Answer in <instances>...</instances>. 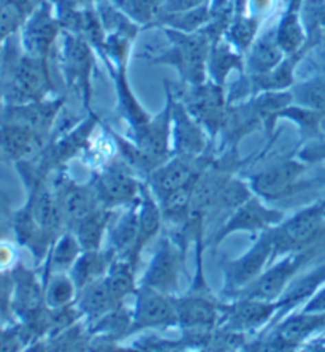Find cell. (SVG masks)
<instances>
[{
	"instance_id": "cell-1",
	"label": "cell",
	"mask_w": 325,
	"mask_h": 352,
	"mask_svg": "<svg viewBox=\"0 0 325 352\" xmlns=\"http://www.w3.org/2000/svg\"><path fill=\"white\" fill-rule=\"evenodd\" d=\"M164 34L168 45L165 48H146L140 58L151 64L175 67L179 74L181 86L199 85L208 80V59L211 46L216 40L213 34L206 28L192 34L164 28Z\"/></svg>"
},
{
	"instance_id": "cell-2",
	"label": "cell",
	"mask_w": 325,
	"mask_h": 352,
	"mask_svg": "<svg viewBox=\"0 0 325 352\" xmlns=\"http://www.w3.org/2000/svg\"><path fill=\"white\" fill-rule=\"evenodd\" d=\"M325 224V200L297 211L271 229L275 252L273 257L308 250L321 238Z\"/></svg>"
},
{
	"instance_id": "cell-3",
	"label": "cell",
	"mask_w": 325,
	"mask_h": 352,
	"mask_svg": "<svg viewBox=\"0 0 325 352\" xmlns=\"http://www.w3.org/2000/svg\"><path fill=\"white\" fill-rule=\"evenodd\" d=\"M306 165L298 157L281 159L251 175L247 184L252 194L260 197L262 200H282L311 186V181H300L308 170Z\"/></svg>"
},
{
	"instance_id": "cell-4",
	"label": "cell",
	"mask_w": 325,
	"mask_h": 352,
	"mask_svg": "<svg viewBox=\"0 0 325 352\" xmlns=\"http://www.w3.org/2000/svg\"><path fill=\"white\" fill-rule=\"evenodd\" d=\"M175 94L183 102L186 110L202 124L211 138L219 135L229 107L224 86L206 80L199 85L181 86V89Z\"/></svg>"
},
{
	"instance_id": "cell-5",
	"label": "cell",
	"mask_w": 325,
	"mask_h": 352,
	"mask_svg": "<svg viewBox=\"0 0 325 352\" xmlns=\"http://www.w3.org/2000/svg\"><path fill=\"white\" fill-rule=\"evenodd\" d=\"M275 245H273L271 229L262 232L254 245L238 258H224L221 268L224 273V289L227 297H235L243 289L254 283L265 272L267 263L273 258Z\"/></svg>"
},
{
	"instance_id": "cell-6",
	"label": "cell",
	"mask_w": 325,
	"mask_h": 352,
	"mask_svg": "<svg viewBox=\"0 0 325 352\" xmlns=\"http://www.w3.org/2000/svg\"><path fill=\"white\" fill-rule=\"evenodd\" d=\"M142 184L138 173L121 157L103 165L92 178L100 205L111 210L137 204L140 200Z\"/></svg>"
},
{
	"instance_id": "cell-7",
	"label": "cell",
	"mask_w": 325,
	"mask_h": 352,
	"mask_svg": "<svg viewBox=\"0 0 325 352\" xmlns=\"http://www.w3.org/2000/svg\"><path fill=\"white\" fill-rule=\"evenodd\" d=\"M92 46L81 35L62 32L60 67L69 87L75 89L89 108L92 97V74H94V53Z\"/></svg>"
},
{
	"instance_id": "cell-8",
	"label": "cell",
	"mask_w": 325,
	"mask_h": 352,
	"mask_svg": "<svg viewBox=\"0 0 325 352\" xmlns=\"http://www.w3.org/2000/svg\"><path fill=\"white\" fill-rule=\"evenodd\" d=\"M286 219L284 211L270 208L262 201L260 197L252 195L243 205H240L234 213L230 214L223 227L206 240L205 246L218 248L221 241L225 240L235 232H247V234H257V232H267L281 224Z\"/></svg>"
},
{
	"instance_id": "cell-9",
	"label": "cell",
	"mask_w": 325,
	"mask_h": 352,
	"mask_svg": "<svg viewBox=\"0 0 325 352\" xmlns=\"http://www.w3.org/2000/svg\"><path fill=\"white\" fill-rule=\"evenodd\" d=\"M313 256L314 246L308 248V250L286 254L280 262L273 263L268 270L262 273L254 283H251L249 286L243 289L238 294V297L265 300V302L280 300L282 294L287 291L293 276L302 270V267L306 265V262Z\"/></svg>"
},
{
	"instance_id": "cell-10",
	"label": "cell",
	"mask_w": 325,
	"mask_h": 352,
	"mask_svg": "<svg viewBox=\"0 0 325 352\" xmlns=\"http://www.w3.org/2000/svg\"><path fill=\"white\" fill-rule=\"evenodd\" d=\"M184 258L186 251L178 245V241L170 234L164 235L140 284H146L167 295H178Z\"/></svg>"
},
{
	"instance_id": "cell-11",
	"label": "cell",
	"mask_w": 325,
	"mask_h": 352,
	"mask_svg": "<svg viewBox=\"0 0 325 352\" xmlns=\"http://www.w3.org/2000/svg\"><path fill=\"white\" fill-rule=\"evenodd\" d=\"M178 327V314L173 295L138 284L135 291V307L132 309V325L128 335L148 329Z\"/></svg>"
},
{
	"instance_id": "cell-12",
	"label": "cell",
	"mask_w": 325,
	"mask_h": 352,
	"mask_svg": "<svg viewBox=\"0 0 325 352\" xmlns=\"http://www.w3.org/2000/svg\"><path fill=\"white\" fill-rule=\"evenodd\" d=\"M214 159L216 157L211 154L200 157L172 156L148 176L146 183L156 199L161 200L173 190L197 181L199 176L214 162Z\"/></svg>"
},
{
	"instance_id": "cell-13",
	"label": "cell",
	"mask_w": 325,
	"mask_h": 352,
	"mask_svg": "<svg viewBox=\"0 0 325 352\" xmlns=\"http://www.w3.org/2000/svg\"><path fill=\"white\" fill-rule=\"evenodd\" d=\"M53 87L49 76L48 59L25 54L14 65L12 82H10V97L18 105L41 102Z\"/></svg>"
},
{
	"instance_id": "cell-14",
	"label": "cell",
	"mask_w": 325,
	"mask_h": 352,
	"mask_svg": "<svg viewBox=\"0 0 325 352\" xmlns=\"http://www.w3.org/2000/svg\"><path fill=\"white\" fill-rule=\"evenodd\" d=\"M172 98V151L173 156L200 157L210 154V135L202 124L186 110L183 102L179 100L170 87Z\"/></svg>"
},
{
	"instance_id": "cell-15",
	"label": "cell",
	"mask_w": 325,
	"mask_h": 352,
	"mask_svg": "<svg viewBox=\"0 0 325 352\" xmlns=\"http://www.w3.org/2000/svg\"><path fill=\"white\" fill-rule=\"evenodd\" d=\"M178 314V327L183 330L210 332L216 330L223 318V305L211 297L210 291H190L184 295H173Z\"/></svg>"
},
{
	"instance_id": "cell-16",
	"label": "cell",
	"mask_w": 325,
	"mask_h": 352,
	"mask_svg": "<svg viewBox=\"0 0 325 352\" xmlns=\"http://www.w3.org/2000/svg\"><path fill=\"white\" fill-rule=\"evenodd\" d=\"M280 309V300L265 302V300L238 297L234 303L223 307V318L218 329L227 332L249 333L271 320Z\"/></svg>"
},
{
	"instance_id": "cell-17",
	"label": "cell",
	"mask_w": 325,
	"mask_h": 352,
	"mask_svg": "<svg viewBox=\"0 0 325 352\" xmlns=\"http://www.w3.org/2000/svg\"><path fill=\"white\" fill-rule=\"evenodd\" d=\"M165 107L156 116L149 119L146 126L133 133V142L159 162H167L173 156L172 151V98H170V82L165 81Z\"/></svg>"
},
{
	"instance_id": "cell-18",
	"label": "cell",
	"mask_w": 325,
	"mask_h": 352,
	"mask_svg": "<svg viewBox=\"0 0 325 352\" xmlns=\"http://www.w3.org/2000/svg\"><path fill=\"white\" fill-rule=\"evenodd\" d=\"M62 32L58 16L51 12L49 2L43 0L40 7L30 14L23 34V43L30 56L48 59L56 40Z\"/></svg>"
},
{
	"instance_id": "cell-19",
	"label": "cell",
	"mask_w": 325,
	"mask_h": 352,
	"mask_svg": "<svg viewBox=\"0 0 325 352\" xmlns=\"http://www.w3.org/2000/svg\"><path fill=\"white\" fill-rule=\"evenodd\" d=\"M97 124H99V116L94 115V113H89V116L82 119L78 126L70 129L65 135L56 140V142L46 149L45 156L41 159L38 173L43 176L45 173H48L49 170L59 168L60 165L67 164L71 157L76 156V154L89 143V137Z\"/></svg>"
},
{
	"instance_id": "cell-20",
	"label": "cell",
	"mask_w": 325,
	"mask_h": 352,
	"mask_svg": "<svg viewBox=\"0 0 325 352\" xmlns=\"http://www.w3.org/2000/svg\"><path fill=\"white\" fill-rule=\"evenodd\" d=\"M259 129H264V121L252 98H247L243 102L229 103L218 137L223 138L224 151H229V149H238L241 140Z\"/></svg>"
},
{
	"instance_id": "cell-21",
	"label": "cell",
	"mask_w": 325,
	"mask_h": 352,
	"mask_svg": "<svg viewBox=\"0 0 325 352\" xmlns=\"http://www.w3.org/2000/svg\"><path fill=\"white\" fill-rule=\"evenodd\" d=\"M162 226L164 216L159 200L153 194L146 181H143L140 200H138V235L135 246H133L131 256H128V261L132 262V265L137 270L138 265H140L142 252L149 245V241H153L159 232L162 230Z\"/></svg>"
},
{
	"instance_id": "cell-22",
	"label": "cell",
	"mask_w": 325,
	"mask_h": 352,
	"mask_svg": "<svg viewBox=\"0 0 325 352\" xmlns=\"http://www.w3.org/2000/svg\"><path fill=\"white\" fill-rule=\"evenodd\" d=\"M56 194H58L62 213H64L65 217L67 230L74 224H76V222L81 221L82 217H86L92 211H96L102 206L99 195H97L92 183L78 184L75 181L67 179L65 183H60Z\"/></svg>"
},
{
	"instance_id": "cell-23",
	"label": "cell",
	"mask_w": 325,
	"mask_h": 352,
	"mask_svg": "<svg viewBox=\"0 0 325 352\" xmlns=\"http://www.w3.org/2000/svg\"><path fill=\"white\" fill-rule=\"evenodd\" d=\"M254 195L249 188V184L246 181L235 178L234 175L230 176L229 179L225 181V184L223 186V189L219 190L218 197H216L214 204L211 205V208L206 214V221H205V238L208 230L213 227L214 224L218 226V232L221 227H223L224 222L229 219L230 214L238 208L240 205H243L247 199ZM214 232V234H216ZM213 234V235H214ZM206 243V241H205Z\"/></svg>"
},
{
	"instance_id": "cell-24",
	"label": "cell",
	"mask_w": 325,
	"mask_h": 352,
	"mask_svg": "<svg viewBox=\"0 0 325 352\" xmlns=\"http://www.w3.org/2000/svg\"><path fill=\"white\" fill-rule=\"evenodd\" d=\"M13 289V308L21 318H27L45 307V283L41 284L37 274L18 265L12 272Z\"/></svg>"
},
{
	"instance_id": "cell-25",
	"label": "cell",
	"mask_w": 325,
	"mask_h": 352,
	"mask_svg": "<svg viewBox=\"0 0 325 352\" xmlns=\"http://www.w3.org/2000/svg\"><path fill=\"white\" fill-rule=\"evenodd\" d=\"M311 46H305V48L298 51L295 54H286L280 64L275 69L267 72L262 75H247V81H249L251 97L260 92L268 91H289L295 85V69Z\"/></svg>"
},
{
	"instance_id": "cell-26",
	"label": "cell",
	"mask_w": 325,
	"mask_h": 352,
	"mask_svg": "<svg viewBox=\"0 0 325 352\" xmlns=\"http://www.w3.org/2000/svg\"><path fill=\"white\" fill-rule=\"evenodd\" d=\"M115 70L111 72L113 80H115L116 86V94H117V110H120L121 116L126 119L131 126L132 132L135 133L140 131L142 127L146 126L149 119L153 116L144 110L142 103L138 102V98L133 94L131 85H128L127 78V62L126 64L113 65Z\"/></svg>"
},
{
	"instance_id": "cell-27",
	"label": "cell",
	"mask_w": 325,
	"mask_h": 352,
	"mask_svg": "<svg viewBox=\"0 0 325 352\" xmlns=\"http://www.w3.org/2000/svg\"><path fill=\"white\" fill-rule=\"evenodd\" d=\"M45 137L32 127L19 122H8L0 127V148L14 160L34 156L43 146Z\"/></svg>"
},
{
	"instance_id": "cell-28",
	"label": "cell",
	"mask_w": 325,
	"mask_h": 352,
	"mask_svg": "<svg viewBox=\"0 0 325 352\" xmlns=\"http://www.w3.org/2000/svg\"><path fill=\"white\" fill-rule=\"evenodd\" d=\"M325 325V313H298L293 316H289L286 320L278 325L275 340L271 344L275 349L280 346H286V349H291L293 346L302 344L309 335L316 332Z\"/></svg>"
},
{
	"instance_id": "cell-29",
	"label": "cell",
	"mask_w": 325,
	"mask_h": 352,
	"mask_svg": "<svg viewBox=\"0 0 325 352\" xmlns=\"http://www.w3.org/2000/svg\"><path fill=\"white\" fill-rule=\"evenodd\" d=\"M115 258L116 252L111 248H108L105 251H82L69 272L78 292L86 286H89V284L105 278Z\"/></svg>"
},
{
	"instance_id": "cell-30",
	"label": "cell",
	"mask_w": 325,
	"mask_h": 352,
	"mask_svg": "<svg viewBox=\"0 0 325 352\" xmlns=\"http://www.w3.org/2000/svg\"><path fill=\"white\" fill-rule=\"evenodd\" d=\"M286 53L276 40V28L259 35L246 53L247 75H262L275 69Z\"/></svg>"
},
{
	"instance_id": "cell-31",
	"label": "cell",
	"mask_w": 325,
	"mask_h": 352,
	"mask_svg": "<svg viewBox=\"0 0 325 352\" xmlns=\"http://www.w3.org/2000/svg\"><path fill=\"white\" fill-rule=\"evenodd\" d=\"M75 305L80 309L82 318L94 322V320L100 319L102 316L110 313L111 309H115L122 303L115 298L110 286H108L107 278H102L99 281L81 289L78 297L75 300Z\"/></svg>"
},
{
	"instance_id": "cell-32",
	"label": "cell",
	"mask_w": 325,
	"mask_h": 352,
	"mask_svg": "<svg viewBox=\"0 0 325 352\" xmlns=\"http://www.w3.org/2000/svg\"><path fill=\"white\" fill-rule=\"evenodd\" d=\"M302 5L303 0H291L280 19V24L276 25V40L286 54H295L305 46H311L306 43V32L302 21Z\"/></svg>"
},
{
	"instance_id": "cell-33",
	"label": "cell",
	"mask_w": 325,
	"mask_h": 352,
	"mask_svg": "<svg viewBox=\"0 0 325 352\" xmlns=\"http://www.w3.org/2000/svg\"><path fill=\"white\" fill-rule=\"evenodd\" d=\"M234 70L241 72V74L246 70L243 53L236 50L229 40L225 41V37L214 40L208 59V76L211 81L224 86L227 76Z\"/></svg>"
},
{
	"instance_id": "cell-34",
	"label": "cell",
	"mask_w": 325,
	"mask_h": 352,
	"mask_svg": "<svg viewBox=\"0 0 325 352\" xmlns=\"http://www.w3.org/2000/svg\"><path fill=\"white\" fill-rule=\"evenodd\" d=\"M113 213L111 208H105L100 206L96 211H92L91 214L82 217L81 221L76 222L70 227L76 236V240L80 241L82 251H96L100 250L103 236H105L107 230L111 227L113 222Z\"/></svg>"
},
{
	"instance_id": "cell-35",
	"label": "cell",
	"mask_w": 325,
	"mask_h": 352,
	"mask_svg": "<svg viewBox=\"0 0 325 352\" xmlns=\"http://www.w3.org/2000/svg\"><path fill=\"white\" fill-rule=\"evenodd\" d=\"M138 235V201L117 217L110 232V248L116 252V257L128 258L135 246Z\"/></svg>"
},
{
	"instance_id": "cell-36",
	"label": "cell",
	"mask_w": 325,
	"mask_h": 352,
	"mask_svg": "<svg viewBox=\"0 0 325 352\" xmlns=\"http://www.w3.org/2000/svg\"><path fill=\"white\" fill-rule=\"evenodd\" d=\"M81 252L82 248L80 241L76 240L74 232L65 230L64 234H60L48 252V272H46V278L53 273H69Z\"/></svg>"
},
{
	"instance_id": "cell-37",
	"label": "cell",
	"mask_w": 325,
	"mask_h": 352,
	"mask_svg": "<svg viewBox=\"0 0 325 352\" xmlns=\"http://www.w3.org/2000/svg\"><path fill=\"white\" fill-rule=\"evenodd\" d=\"M210 21H211V3L206 2L203 5H200V7L186 10V12L162 13L161 16H159L156 25L179 30V32L192 34L206 28V25L210 24ZM156 25H154V28H156Z\"/></svg>"
},
{
	"instance_id": "cell-38",
	"label": "cell",
	"mask_w": 325,
	"mask_h": 352,
	"mask_svg": "<svg viewBox=\"0 0 325 352\" xmlns=\"http://www.w3.org/2000/svg\"><path fill=\"white\" fill-rule=\"evenodd\" d=\"M108 131H110L111 138L115 140L120 157L128 165V167L135 170L138 175L148 178L154 170L162 165V162H159L156 157H153L151 154H148L143 148L138 146L135 142H131V140L124 138L122 135H120V133L113 131V129H108Z\"/></svg>"
},
{
	"instance_id": "cell-39",
	"label": "cell",
	"mask_w": 325,
	"mask_h": 352,
	"mask_svg": "<svg viewBox=\"0 0 325 352\" xmlns=\"http://www.w3.org/2000/svg\"><path fill=\"white\" fill-rule=\"evenodd\" d=\"M262 21H264V16H259V14L245 12L235 13L225 32V38L241 53H247V50L251 48V45L257 38Z\"/></svg>"
},
{
	"instance_id": "cell-40",
	"label": "cell",
	"mask_w": 325,
	"mask_h": 352,
	"mask_svg": "<svg viewBox=\"0 0 325 352\" xmlns=\"http://www.w3.org/2000/svg\"><path fill=\"white\" fill-rule=\"evenodd\" d=\"M289 119L300 129L302 137L305 142L319 138L325 131V116L321 113L309 110L306 107L298 105V103H291L281 111L280 119Z\"/></svg>"
},
{
	"instance_id": "cell-41",
	"label": "cell",
	"mask_w": 325,
	"mask_h": 352,
	"mask_svg": "<svg viewBox=\"0 0 325 352\" xmlns=\"http://www.w3.org/2000/svg\"><path fill=\"white\" fill-rule=\"evenodd\" d=\"M78 297L74 279L69 273H53L46 278L45 305L51 309H58L74 305Z\"/></svg>"
},
{
	"instance_id": "cell-42",
	"label": "cell",
	"mask_w": 325,
	"mask_h": 352,
	"mask_svg": "<svg viewBox=\"0 0 325 352\" xmlns=\"http://www.w3.org/2000/svg\"><path fill=\"white\" fill-rule=\"evenodd\" d=\"M135 273L137 268L132 265V262L126 257H116L111 263L110 270L107 273V281L110 286L113 295L120 303H124V298L127 295L135 294Z\"/></svg>"
},
{
	"instance_id": "cell-43",
	"label": "cell",
	"mask_w": 325,
	"mask_h": 352,
	"mask_svg": "<svg viewBox=\"0 0 325 352\" xmlns=\"http://www.w3.org/2000/svg\"><path fill=\"white\" fill-rule=\"evenodd\" d=\"M293 103L325 116V76H313L291 87Z\"/></svg>"
},
{
	"instance_id": "cell-44",
	"label": "cell",
	"mask_w": 325,
	"mask_h": 352,
	"mask_svg": "<svg viewBox=\"0 0 325 352\" xmlns=\"http://www.w3.org/2000/svg\"><path fill=\"white\" fill-rule=\"evenodd\" d=\"M116 5L140 28H154L164 12L165 0H121Z\"/></svg>"
},
{
	"instance_id": "cell-45",
	"label": "cell",
	"mask_w": 325,
	"mask_h": 352,
	"mask_svg": "<svg viewBox=\"0 0 325 352\" xmlns=\"http://www.w3.org/2000/svg\"><path fill=\"white\" fill-rule=\"evenodd\" d=\"M325 283V265L316 268V270L306 274L300 281H297L293 286L282 294L280 298L281 308H292L295 305L302 303L303 300L311 297V295L321 287V284Z\"/></svg>"
},
{
	"instance_id": "cell-46",
	"label": "cell",
	"mask_w": 325,
	"mask_h": 352,
	"mask_svg": "<svg viewBox=\"0 0 325 352\" xmlns=\"http://www.w3.org/2000/svg\"><path fill=\"white\" fill-rule=\"evenodd\" d=\"M302 21L306 32V43L314 48L322 41L325 30V0H303Z\"/></svg>"
},
{
	"instance_id": "cell-47",
	"label": "cell",
	"mask_w": 325,
	"mask_h": 352,
	"mask_svg": "<svg viewBox=\"0 0 325 352\" xmlns=\"http://www.w3.org/2000/svg\"><path fill=\"white\" fill-rule=\"evenodd\" d=\"M27 18V14L16 5L3 0V3L0 5V41L18 30Z\"/></svg>"
},
{
	"instance_id": "cell-48",
	"label": "cell",
	"mask_w": 325,
	"mask_h": 352,
	"mask_svg": "<svg viewBox=\"0 0 325 352\" xmlns=\"http://www.w3.org/2000/svg\"><path fill=\"white\" fill-rule=\"evenodd\" d=\"M297 157L305 164H317L325 160V131L319 138L306 142L305 146H302Z\"/></svg>"
},
{
	"instance_id": "cell-49",
	"label": "cell",
	"mask_w": 325,
	"mask_h": 352,
	"mask_svg": "<svg viewBox=\"0 0 325 352\" xmlns=\"http://www.w3.org/2000/svg\"><path fill=\"white\" fill-rule=\"evenodd\" d=\"M13 276L0 270V320L5 319L13 308Z\"/></svg>"
},
{
	"instance_id": "cell-50",
	"label": "cell",
	"mask_w": 325,
	"mask_h": 352,
	"mask_svg": "<svg viewBox=\"0 0 325 352\" xmlns=\"http://www.w3.org/2000/svg\"><path fill=\"white\" fill-rule=\"evenodd\" d=\"M23 343L21 330H0V351H18Z\"/></svg>"
},
{
	"instance_id": "cell-51",
	"label": "cell",
	"mask_w": 325,
	"mask_h": 352,
	"mask_svg": "<svg viewBox=\"0 0 325 352\" xmlns=\"http://www.w3.org/2000/svg\"><path fill=\"white\" fill-rule=\"evenodd\" d=\"M210 0H165L164 12L162 13H177V12H186V10L200 7Z\"/></svg>"
},
{
	"instance_id": "cell-52",
	"label": "cell",
	"mask_w": 325,
	"mask_h": 352,
	"mask_svg": "<svg viewBox=\"0 0 325 352\" xmlns=\"http://www.w3.org/2000/svg\"><path fill=\"white\" fill-rule=\"evenodd\" d=\"M302 311L305 313H325V287L321 291L314 292L309 300L306 302L305 307H303Z\"/></svg>"
},
{
	"instance_id": "cell-53",
	"label": "cell",
	"mask_w": 325,
	"mask_h": 352,
	"mask_svg": "<svg viewBox=\"0 0 325 352\" xmlns=\"http://www.w3.org/2000/svg\"><path fill=\"white\" fill-rule=\"evenodd\" d=\"M13 251L7 245H0V270H5L13 262Z\"/></svg>"
},
{
	"instance_id": "cell-54",
	"label": "cell",
	"mask_w": 325,
	"mask_h": 352,
	"mask_svg": "<svg viewBox=\"0 0 325 352\" xmlns=\"http://www.w3.org/2000/svg\"><path fill=\"white\" fill-rule=\"evenodd\" d=\"M8 227L7 226H5L3 224V222L2 221H0V240H2V238H5V236H7L8 235Z\"/></svg>"
},
{
	"instance_id": "cell-55",
	"label": "cell",
	"mask_w": 325,
	"mask_h": 352,
	"mask_svg": "<svg viewBox=\"0 0 325 352\" xmlns=\"http://www.w3.org/2000/svg\"><path fill=\"white\" fill-rule=\"evenodd\" d=\"M313 184H325V176H321V178H317Z\"/></svg>"
},
{
	"instance_id": "cell-56",
	"label": "cell",
	"mask_w": 325,
	"mask_h": 352,
	"mask_svg": "<svg viewBox=\"0 0 325 352\" xmlns=\"http://www.w3.org/2000/svg\"><path fill=\"white\" fill-rule=\"evenodd\" d=\"M321 58L325 60V46L321 50Z\"/></svg>"
},
{
	"instance_id": "cell-57",
	"label": "cell",
	"mask_w": 325,
	"mask_h": 352,
	"mask_svg": "<svg viewBox=\"0 0 325 352\" xmlns=\"http://www.w3.org/2000/svg\"><path fill=\"white\" fill-rule=\"evenodd\" d=\"M113 2H115V3H117V2H121V0H113Z\"/></svg>"
}]
</instances>
